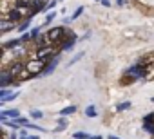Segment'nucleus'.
<instances>
[{
    "label": "nucleus",
    "mask_w": 154,
    "mask_h": 139,
    "mask_svg": "<svg viewBox=\"0 0 154 139\" xmlns=\"http://www.w3.org/2000/svg\"><path fill=\"white\" fill-rule=\"evenodd\" d=\"M47 63H49V61H44V60L36 58V60H33V61L26 63V69H27V72L31 74V78H35V76H40V74H44V71H45Z\"/></svg>",
    "instance_id": "obj_1"
},
{
    "label": "nucleus",
    "mask_w": 154,
    "mask_h": 139,
    "mask_svg": "<svg viewBox=\"0 0 154 139\" xmlns=\"http://www.w3.org/2000/svg\"><path fill=\"white\" fill-rule=\"evenodd\" d=\"M127 74L132 76V80H140V78H143V76H145V65H143V63H136V65H132L131 69H127Z\"/></svg>",
    "instance_id": "obj_2"
},
{
    "label": "nucleus",
    "mask_w": 154,
    "mask_h": 139,
    "mask_svg": "<svg viewBox=\"0 0 154 139\" xmlns=\"http://www.w3.org/2000/svg\"><path fill=\"white\" fill-rule=\"evenodd\" d=\"M54 49L49 47V45H44V47H38V58L44 60V61H49L51 58H54Z\"/></svg>",
    "instance_id": "obj_3"
},
{
    "label": "nucleus",
    "mask_w": 154,
    "mask_h": 139,
    "mask_svg": "<svg viewBox=\"0 0 154 139\" xmlns=\"http://www.w3.org/2000/svg\"><path fill=\"white\" fill-rule=\"evenodd\" d=\"M63 34H65V27H53L45 36H47V42H56V40H60Z\"/></svg>",
    "instance_id": "obj_4"
},
{
    "label": "nucleus",
    "mask_w": 154,
    "mask_h": 139,
    "mask_svg": "<svg viewBox=\"0 0 154 139\" xmlns=\"http://www.w3.org/2000/svg\"><path fill=\"white\" fill-rule=\"evenodd\" d=\"M33 7H31V16L35 15V13H38V11H42V9H45L47 7V0H33Z\"/></svg>",
    "instance_id": "obj_5"
},
{
    "label": "nucleus",
    "mask_w": 154,
    "mask_h": 139,
    "mask_svg": "<svg viewBox=\"0 0 154 139\" xmlns=\"http://www.w3.org/2000/svg\"><path fill=\"white\" fill-rule=\"evenodd\" d=\"M15 80V76L8 71V72H2V74H0V87H2V89H6L11 81Z\"/></svg>",
    "instance_id": "obj_6"
},
{
    "label": "nucleus",
    "mask_w": 154,
    "mask_h": 139,
    "mask_svg": "<svg viewBox=\"0 0 154 139\" xmlns=\"http://www.w3.org/2000/svg\"><path fill=\"white\" fill-rule=\"evenodd\" d=\"M24 71H26V65L20 63V61H15V63L11 65V69H9V72H11L13 76H20Z\"/></svg>",
    "instance_id": "obj_7"
},
{
    "label": "nucleus",
    "mask_w": 154,
    "mask_h": 139,
    "mask_svg": "<svg viewBox=\"0 0 154 139\" xmlns=\"http://www.w3.org/2000/svg\"><path fill=\"white\" fill-rule=\"evenodd\" d=\"M9 29H15V22L9 18H2V22H0V33H8Z\"/></svg>",
    "instance_id": "obj_8"
},
{
    "label": "nucleus",
    "mask_w": 154,
    "mask_h": 139,
    "mask_svg": "<svg viewBox=\"0 0 154 139\" xmlns=\"http://www.w3.org/2000/svg\"><path fill=\"white\" fill-rule=\"evenodd\" d=\"M40 36V27H35V29H31L29 33H26V34H22V42H27V40H33V38H38Z\"/></svg>",
    "instance_id": "obj_9"
},
{
    "label": "nucleus",
    "mask_w": 154,
    "mask_h": 139,
    "mask_svg": "<svg viewBox=\"0 0 154 139\" xmlns=\"http://www.w3.org/2000/svg\"><path fill=\"white\" fill-rule=\"evenodd\" d=\"M58 61H60V56H54V58L49 60V63H47V67H45V71H44V76H45V74H51V72L54 71V67H56Z\"/></svg>",
    "instance_id": "obj_10"
},
{
    "label": "nucleus",
    "mask_w": 154,
    "mask_h": 139,
    "mask_svg": "<svg viewBox=\"0 0 154 139\" xmlns=\"http://www.w3.org/2000/svg\"><path fill=\"white\" fill-rule=\"evenodd\" d=\"M74 42H76V36H74V34H71V36H69L63 43H62V51H69V49H72Z\"/></svg>",
    "instance_id": "obj_11"
},
{
    "label": "nucleus",
    "mask_w": 154,
    "mask_h": 139,
    "mask_svg": "<svg viewBox=\"0 0 154 139\" xmlns=\"http://www.w3.org/2000/svg\"><path fill=\"white\" fill-rule=\"evenodd\" d=\"M22 15H24V13H22L20 9H17V7H15V9H13V11L9 13V16H8V18H9V20H13V22L17 24V22H18V20L22 18Z\"/></svg>",
    "instance_id": "obj_12"
},
{
    "label": "nucleus",
    "mask_w": 154,
    "mask_h": 139,
    "mask_svg": "<svg viewBox=\"0 0 154 139\" xmlns=\"http://www.w3.org/2000/svg\"><path fill=\"white\" fill-rule=\"evenodd\" d=\"M0 116H4V117H20V112L17 108H9V110H2Z\"/></svg>",
    "instance_id": "obj_13"
},
{
    "label": "nucleus",
    "mask_w": 154,
    "mask_h": 139,
    "mask_svg": "<svg viewBox=\"0 0 154 139\" xmlns=\"http://www.w3.org/2000/svg\"><path fill=\"white\" fill-rule=\"evenodd\" d=\"M74 112H76V107L74 105H69V107H65V108L60 110V116H69V114H74Z\"/></svg>",
    "instance_id": "obj_14"
},
{
    "label": "nucleus",
    "mask_w": 154,
    "mask_h": 139,
    "mask_svg": "<svg viewBox=\"0 0 154 139\" xmlns=\"http://www.w3.org/2000/svg\"><path fill=\"white\" fill-rule=\"evenodd\" d=\"M131 107H132L131 101H123V103L116 105V112H123V110H127V108H131Z\"/></svg>",
    "instance_id": "obj_15"
},
{
    "label": "nucleus",
    "mask_w": 154,
    "mask_h": 139,
    "mask_svg": "<svg viewBox=\"0 0 154 139\" xmlns=\"http://www.w3.org/2000/svg\"><path fill=\"white\" fill-rule=\"evenodd\" d=\"M20 42H22V40H11V42H8V43H4V49H13V47H17V45H20Z\"/></svg>",
    "instance_id": "obj_16"
},
{
    "label": "nucleus",
    "mask_w": 154,
    "mask_h": 139,
    "mask_svg": "<svg viewBox=\"0 0 154 139\" xmlns=\"http://www.w3.org/2000/svg\"><path fill=\"white\" fill-rule=\"evenodd\" d=\"M18 96H20V92H11L9 96H6L4 99H0V101H2V103H6V101H13V99H15V98H18Z\"/></svg>",
    "instance_id": "obj_17"
},
{
    "label": "nucleus",
    "mask_w": 154,
    "mask_h": 139,
    "mask_svg": "<svg viewBox=\"0 0 154 139\" xmlns=\"http://www.w3.org/2000/svg\"><path fill=\"white\" fill-rule=\"evenodd\" d=\"M72 135H74V139H91V135L85 134V132H76V134H72Z\"/></svg>",
    "instance_id": "obj_18"
},
{
    "label": "nucleus",
    "mask_w": 154,
    "mask_h": 139,
    "mask_svg": "<svg viewBox=\"0 0 154 139\" xmlns=\"http://www.w3.org/2000/svg\"><path fill=\"white\" fill-rule=\"evenodd\" d=\"M85 114H87L89 117H96V108H94L93 105H89V107H87V110H85Z\"/></svg>",
    "instance_id": "obj_19"
},
{
    "label": "nucleus",
    "mask_w": 154,
    "mask_h": 139,
    "mask_svg": "<svg viewBox=\"0 0 154 139\" xmlns=\"http://www.w3.org/2000/svg\"><path fill=\"white\" fill-rule=\"evenodd\" d=\"M65 126H67V121H65V119H63V116H62V117H60V123H58V126H56L54 130L58 132V130H63Z\"/></svg>",
    "instance_id": "obj_20"
},
{
    "label": "nucleus",
    "mask_w": 154,
    "mask_h": 139,
    "mask_svg": "<svg viewBox=\"0 0 154 139\" xmlns=\"http://www.w3.org/2000/svg\"><path fill=\"white\" fill-rule=\"evenodd\" d=\"M143 128H145V132L154 134V123H143Z\"/></svg>",
    "instance_id": "obj_21"
},
{
    "label": "nucleus",
    "mask_w": 154,
    "mask_h": 139,
    "mask_svg": "<svg viewBox=\"0 0 154 139\" xmlns=\"http://www.w3.org/2000/svg\"><path fill=\"white\" fill-rule=\"evenodd\" d=\"M82 13H84V7H78V9H76V11L72 13V16H71V18H72V20H76V18H78Z\"/></svg>",
    "instance_id": "obj_22"
},
{
    "label": "nucleus",
    "mask_w": 154,
    "mask_h": 139,
    "mask_svg": "<svg viewBox=\"0 0 154 139\" xmlns=\"http://www.w3.org/2000/svg\"><path fill=\"white\" fill-rule=\"evenodd\" d=\"M54 18H56V15H54V13H47V16H45V24H51Z\"/></svg>",
    "instance_id": "obj_23"
},
{
    "label": "nucleus",
    "mask_w": 154,
    "mask_h": 139,
    "mask_svg": "<svg viewBox=\"0 0 154 139\" xmlns=\"http://www.w3.org/2000/svg\"><path fill=\"white\" fill-rule=\"evenodd\" d=\"M143 123H154V114H147L143 117Z\"/></svg>",
    "instance_id": "obj_24"
},
{
    "label": "nucleus",
    "mask_w": 154,
    "mask_h": 139,
    "mask_svg": "<svg viewBox=\"0 0 154 139\" xmlns=\"http://www.w3.org/2000/svg\"><path fill=\"white\" fill-rule=\"evenodd\" d=\"M29 24H31V16H29V18H27V20H26V22L20 25V31H26V29L29 27Z\"/></svg>",
    "instance_id": "obj_25"
},
{
    "label": "nucleus",
    "mask_w": 154,
    "mask_h": 139,
    "mask_svg": "<svg viewBox=\"0 0 154 139\" xmlns=\"http://www.w3.org/2000/svg\"><path fill=\"white\" fill-rule=\"evenodd\" d=\"M82 56H84V52H78V54H76V56H74V58H72V60L69 61V65H72V63H76V61H78V60H80Z\"/></svg>",
    "instance_id": "obj_26"
},
{
    "label": "nucleus",
    "mask_w": 154,
    "mask_h": 139,
    "mask_svg": "<svg viewBox=\"0 0 154 139\" xmlns=\"http://www.w3.org/2000/svg\"><path fill=\"white\" fill-rule=\"evenodd\" d=\"M31 117L40 119V117H42V112H40V110H33V112H31Z\"/></svg>",
    "instance_id": "obj_27"
},
{
    "label": "nucleus",
    "mask_w": 154,
    "mask_h": 139,
    "mask_svg": "<svg viewBox=\"0 0 154 139\" xmlns=\"http://www.w3.org/2000/svg\"><path fill=\"white\" fill-rule=\"evenodd\" d=\"M56 4H58V2H56V0H51V2H49V4H47V7H45V9H44V11H49V9H53V7H54V6H56Z\"/></svg>",
    "instance_id": "obj_28"
},
{
    "label": "nucleus",
    "mask_w": 154,
    "mask_h": 139,
    "mask_svg": "<svg viewBox=\"0 0 154 139\" xmlns=\"http://www.w3.org/2000/svg\"><path fill=\"white\" fill-rule=\"evenodd\" d=\"M102 6H105V7H109L111 4H109V0H102Z\"/></svg>",
    "instance_id": "obj_29"
},
{
    "label": "nucleus",
    "mask_w": 154,
    "mask_h": 139,
    "mask_svg": "<svg viewBox=\"0 0 154 139\" xmlns=\"http://www.w3.org/2000/svg\"><path fill=\"white\" fill-rule=\"evenodd\" d=\"M91 139H102V135H91Z\"/></svg>",
    "instance_id": "obj_30"
},
{
    "label": "nucleus",
    "mask_w": 154,
    "mask_h": 139,
    "mask_svg": "<svg viewBox=\"0 0 154 139\" xmlns=\"http://www.w3.org/2000/svg\"><path fill=\"white\" fill-rule=\"evenodd\" d=\"M27 139H38L36 135H27Z\"/></svg>",
    "instance_id": "obj_31"
},
{
    "label": "nucleus",
    "mask_w": 154,
    "mask_h": 139,
    "mask_svg": "<svg viewBox=\"0 0 154 139\" xmlns=\"http://www.w3.org/2000/svg\"><path fill=\"white\" fill-rule=\"evenodd\" d=\"M109 139H120V137H116V135H109Z\"/></svg>",
    "instance_id": "obj_32"
},
{
    "label": "nucleus",
    "mask_w": 154,
    "mask_h": 139,
    "mask_svg": "<svg viewBox=\"0 0 154 139\" xmlns=\"http://www.w3.org/2000/svg\"><path fill=\"white\" fill-rule=\"evenodd\" d=\"M116 2H118V6H122V4H123V0H116Z\"/></svg>",
    "instance_id": "obj_33"
},
{
    "label": "nucleus",
    "mask_w": 154,
    "mask_h": 139,
    "mask_svg": "<svg viewBox=\"0 0 154 139\" xmlns=\"http://www.w3.org/2000/svg\"><path fill=\"white\" fill-rule=\"evenodd\" d=\"M150 101H152V103H154V98H152V99H150Z\"/></svg>",
    "instance_id": "obj_34"
},
{
    "label": "nucleus",
    "mask_w": 154,
    "mask_h": 139,
    "mask_svg": "<svg viewBox=\"0 0 154 139\" xmlns=\"http://www.w3.org/2000/svg\"><path fill=\"white\" fill-rule=\"evenodd\" d=\"M96 2H102V0H96Z\"/></svg>",
    "instance_id": "obj_35"
}]
</instances>
